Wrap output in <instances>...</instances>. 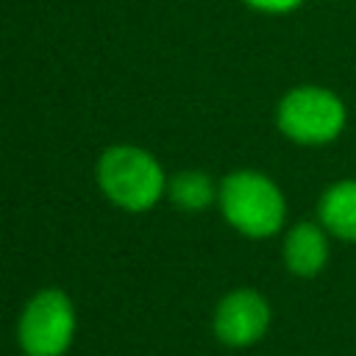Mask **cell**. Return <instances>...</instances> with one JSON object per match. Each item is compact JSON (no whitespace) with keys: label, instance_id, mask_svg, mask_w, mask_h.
<instances>
[{"label":"cell","instance_id":"1","mask_svg":"<svg viewBox=\"0 0 356 356\" xmlns=\"http://www.w3.org/2000/svg\"><path fill=\"white\" fill-rule=\"evenodd\" d=\"M220 206L225 220L245 236L264 239L284 225V195L261 172L239 170L231 172L220 186Z\"/></svg>","mask_w":356,"mask_h":356},{"label":"cell","instance_id":"9","mask_svg":"<svg viewBox=\"0 0 356 356\" xmlns=\"http://www.w3.org/2000/svg\"><path fill=\"white\" fill-rule=\"evenodd\" d=\"M250 8L264 11V14H286L292 8H298L303 0H245Z\"/></svg>","mask_w":356,"mask_h":356},{"label":"cell","instance_id":"6","mask_svg":"<svg viewBox=\"0 0 356 356\" xmlns=\"http://www.w3.org/2000/svg\"><path fill=\"white\" fill-rule=\"evenodd\" d=\"M328 261V236L317 222H298L284 239V264L298 278L317 275Z\"/></svg>","mask_w":356,"mask_h":356},{"label":"cell","instance_id":"2","mask_svg":"<svg viewBox=\"0 0 356 356\" xmlns=\"http://www.w3.org/2000/svg\"><path fill=\"white\" fill-rule=\"evenodd\" d=\"M278 128L298 145L334 142L345 128V103L323 86L289 89L275 111Z\"/></svg>","mask_w":356,"mask_h":356},{"label":"cell","instance_id":"7","mask_svg":"<svg viewBox=\"0 0 356 356\" xmlns=\"http://www.w3.org/2000/svg\"><path fill=\"white\" fill-rule=\"evenodd\" d=\"M320 225L337 239L356 242V181H339L328 186L317 206Z\"/></svg>","mask_w":356,"mask_h":356},{"label":"cell","instance_id":"8","mask_svg":"<svg viewBox=\"0 0 356 356\" xmlns=\"http://www.w3.org/2000/svg\"><path fill=\"white\" fill-rule=\"evenodd\" d=\"M170 197L181 209H206L214 200V186L203 172H181L170 181Z\"/></svg>","mask_w":356,"mask_h":356},{"label":"cell","instance_id":"4","mask_svg":"<svg viewBox=\"0 0 356 356\" xmlns=\"http://www.w3.org/2000/svg\"><path fill=\"white\" fill-rule=\"evenodd\" d=\"M75 334V309L61 289L36 292L17 325L25 356H64Z\"/></svg>","mask_w":356,"mask_h":356},{"label":"cell","instance_id":"3","mask_svg":"<svg viewBox=\"0 0 356 356\" xmlns=\"http://www.w3.org/2000/svg\"><path fill=\"white\" fill-rule=\"evenodd\" d=\"M97 181L103 192L128 211L150 209L164 189L161 167L156 164L153 156H147L139 147L106 150L97 164Z\"/></svg>","mask_w":356,"mask_h":356},{"label":"cell","instance_id":"5","mask_svg":"<svg viewBox=\"0 0 356 356\" xmlns=\"http://www.w3.org/2000/svg\"><path fill=\"white\" fill-rule=\"evenodd\" d=\"M214 337L228 348H250L270 328V303L256 289H234L214 309Z\"/></svg>","mask_w":356,"mask_h":356}]
</instances>
